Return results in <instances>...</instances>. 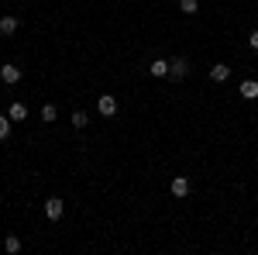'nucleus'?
Wrapping results in <instances>:
<instances>
[{
    "label": "nucleus",
    "mask_w": 258,
    "mask_h": 255,
    "mask_svg": "<svg viewBox=\"0 0 258 255\" xmlns=\"http://www.w3.org/2000/svg\"><path fill=\"white\" fill-rule=\"evenodd\" d=\"M11 124H14V121L7 118V114H0V141H7V138H11Z\"/></svg>",
    "instance_id": "4468645a"
},
{
    "label": "nucleus",
    "mask_w": 258,
    "mask_h": 255,
    "mask_svg": "<svg viewBox=\"0 0 258 255\" xmlns=\"http://www.w3.org/2000/svg\"><path fill=\"white\" fill-rule=\"evenodd\" d=\"M248 45H251V48H255V52H258V28H255V31H251V35H248Z\"/></svg>",
    "instance_id": "dca6fc26"
},
{
    "label": "nucleus",
    "mask_w": 258,
    "mask_h": 255,
    "mask_svg": "<svg viewBox=\"0 0 258 255\" xmlns=\"http://www.w3.org/2000/svg\"><path fill=\"white\" fill-rule=\"evenodd\" d=\"M148 73H152V76H169V59H152L148 62Z\"/></svg>",
    "instance_id": "6e6552de"
},
{
    "label": "nucleus",
    "mask_w": 258,
    "mask_h": 255,
    "mask_svg": "<svg viewBox=\"0 0 258 255\" xmlns=\"http://www.w3.org/2000/svg\"><path fill=\"white\" fill-rule=\"evenodd\" d=\"M7 118H11V121H24V118H28V107H24L21 100H18V104H11V114H7Z\"/></svg>",
    "instance_id": "9b49d317"
},
{
    "label": "nucleus",
    "mask_w": 258,
    "mask_h": 255,
    "mask_svg": "<svg viewBox=\"0 0 258 255\" xmlns=\"http://www.w3.org/2000/svg\"><path fill=\"white\" fill-rule=\"evenodd\" d=\"M97 111L103 114V118H114V114H117V97H110V93H103V97L97 100Z\"/></svg>",
    "instance_id": "7ed1b4c3"
},
{
    "label": "nucleus",
    "mask_w": 258,
    "mask_h": 255,
    "mask_svg": "<svg viewBox=\"0 0 258 255\" xmlns=\"http://www.w3.org/2000/svg\"><path fill=\"white\" fill-rule=\"evenodd\" d=\"M169 190H172V196H176V200L189 196V176H176L172 183H169Z\"/></svg>",
    "instance_id": "39448f33"
},
{
    "label": "nucleus",
    "mask_w": 258,
    "mask_h": 255,
    "mask_svg": "<svg viewBox=\"0 0 258 255\" xmlns=\"http://www.w3.org/2000/svg\"><path fill=\"white\" fill-rule=\"evenodd\" d=\"M4 248H7L11 255H18L24 245H21V238H18V235H7V238H4Z\"/></svg>",
    "instance_id": "9d476101"
},
{
    "label": "nucleus",
    "mask_w": 258,
    "mask_h": 255,
    "mask_svg": "<svg viewBox=\"0 0 258 255\" xmlns=\"http://www.w3.org/2000/svg\"><path fill=\"white\" fill-rule=\"evenodd\" d=\"M179 11L193 18V14H197V11H200V4H197V0H179Z\"/></svg>",
    "instance_id": "2eb2a0df"
},
{
    "label": "nucleus",
    "mask_w": 258,
    "mask_h": 255,
    "mask_svg": "<svg viewBox=\"0 0 258 255\" xmlns=\"http://www.w3.org/2000/svg\"><path fill=\"white\" fill-rule=\"evenodd\" d=\"M62 214H66V203H62L59 196H48V200H45V217H48V221H59Z\"/></svg>",
    "instance_id": "f257e3e1"
},
{
    "label": "nucleus",
    "mask_w": 258,
    "mask_h": 255,
    "mask_svg": "<svg viewBox=\"0 0 258 255\" xmlns=\"http://www.w3.org/2000/svg\"><path fill=\"white\" fill-rule=\"evenodd\" d=\"M238 93L244 100H258V79H244V83L238 86Z\"/></svg>",
    "instance_id": "0eeeda50"
},
{
    "label": "nucleus",
    "mask_w": 258,
    "mask_h": 255,
    "mask_svg": "<svg viewBox=\"0 0 258 255\" xmlns=\"http://www.w3.org/2000/svg\"><path fill=\"white\" fill-rule=\"evenodd\" d=\"M73 128H86V124H90V114H86V111H73Z\"/></svg>",
    "instance_id": "ddd939ff"
},
{
    "label": "nucleus",
    "mask_w": 258,
    "mask_h": 255,
    "mask_svg": "<svg viewBox=\"0 0 258 255\" xmlns=\"http://www.w3.org/2000/svg\"><path fill=\"white\" fill-rule=\"evenodd\" d=\"M210 79H214V83H227V79H231V66H227V62H214V66H210Z\"/></svg>",
    "instance_id": "423d86ee"
},
{
    "label": "nucleus",
    "mask_w": 258,
    "mask_h": 255,
    "mask_svg": "<svg viewBox=\"0 0 258 255\" xmlns=\"http://www.w3.org/2000/svg\"><path fill=\"white\" fill-rule=\"evenodd\" d=\"M21 66H14V62H7V66H0V79L7 83V86H14V83H21Z\"/></svg>",
    "instance_id": "f03ea898"
},
{
    "label": "nucleus",
    "mask_w": 258,
    "mask_h": 255,
    "mask_svg": "<svg viewBox=\"0 0 258 255\" xmlns=\"http://www.w3.org/2000/svg\"><path fill=\"white\" fill-rule=\"evenodd\" d=\"M18 28H21L18 18H11V14H4V18H0V35H14Z\"/></svg>",
    "instance_id": "1a4fd4ad"
},
{
    "label": "nucleus",
    "mask_w": 258,
    "mask_h": 255,
    "mask_svg": "<svg viewBox=\"0 0 258 255\" xmlns=\"http://www.w3.org/2000/svg\"><path fill=\"white\" fill-rule=\"evenodd\" d=\"M186 73H189V62L182 59V56L179 59H169V76L172 79H186Z\"/></svg>",
    "instance_id": "20e7f679"
},
{
    "label": "nucleus",
    "mask_w": 258,
    "mask_h": 255,
    "mask_svg": "<svg viewBox=\"0 0 258 255\" xmlns=\"http://www.w3.org/2000/svg\"><path fill=\"white\" fill-rule=\"evenodd\" d=\"M55 118H59V107H55V104H45V107H41V121H45V124H52Z\"/></svg>",
    "instance_id": "f8f14e48"
}]
</instances>
